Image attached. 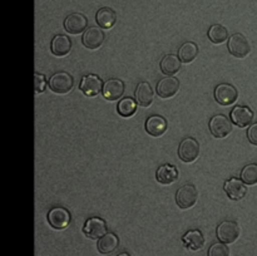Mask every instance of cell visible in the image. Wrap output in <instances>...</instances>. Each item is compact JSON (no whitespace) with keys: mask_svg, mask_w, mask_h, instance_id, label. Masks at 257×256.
<instances>
[{"mask_svg":"<svg viewBox=\"0 0 257 256\" xmlns=\"http://www.w3.org/2000/svg\"><path fill=\"white\" fill-rule=\"evenodd\" d=\"M227 48L230 54L235 58H238V59L246 58L251 52L250 43L246 39L245 35L241 34V33H235L228 38Z\"/></svg>","mask_w":257,"mask_h":256,"instance_id":"cell-1","label":"cell"},{"mask_svg":"<svg viewBox=\"0 0 257 256\" xmlns=\"http://www.w3.org/2000/svg\"><path fill=\"white\" fill-rule=\"evenodd\" d=\"M48 85H49L50 90L57 94H65L72 90L73 85H74V79L69 73L57 72L48 80Z\"/></svg>","mask_w":257,"mask_h":256,"instance_id":"cell-2","label":"cell"},{"mask_svg":"<svg viewBox=\"0 0 257 256\" xmlns=\"http://www.w3.org/2000/svg\"><path fill=\"white\" fill-rule=\"evenodd\" d=\"M197 197V188L191 183H187V185H183L182 187L178 188L177 193H176V203L181 210H187L195 205Z\"/></svg>","mask_w":257,"mask_h":256,"instance_id":"cell-3","label":"cell"},{"mask_svg":"<svg viewBox=\"0 0 257 256\" xmlns=\"http://www.w3.org/2000/svg\"><path fill=\"white\" fill-rule=\"evenodd\" d=\"M216 233H217V237L221 242L232 243L240 236V226L235 221L226 220L217 226Z\"/></svg>","mask_w":257,"mask_h":256,"instance_id":"cell-4","label":"cell"},{"mask_svg":"<svg viewBox=\"0 0 257 256\" xmlns=\"http://www.w3.org/2000/svg\"><path fill=\"white\" fill-rule=\"evenodd\" d=\"M178 156L186 163L193 162L200 156V143L193 137H187L180 143Z\"/></svg>","mask_w":257,"mask_h":256,"instance_id":"cell-5","label":"cell"},{"mask_svg":"<svg viewBox=\"0 0 257 256\" xmlns=\"http://www.w3.org/2000/svg\"><path fill=\"white\" fill-rule=\"evenodd\" d=\"M211 131V135L215 138H225L232 131V123L231 119H228L226 115L223 114H216L211 118L210 124H208Z\"/></svg>","mask_w":257,"mask_h":256,"instance_id":"cell-6","label":"cell"},{"mask_svg":"<svg viewBox=\"0 0 257 256\" xmlns=\"http://www.w3.org/2000/svg\"><path fill=\"white\" fill-rule=\"evenodd\" d=\"M215 99L221 105H230L237 100L238 93L237 89L232 84L228 83H221L215 88Z\"/></svg>","mask_w":257,"mask_h":256,"instance_id":"cell-7","label":"cell"},{"mask_svg":"<svg viewBox=\"0 0 257 256\" xmlns=\"http://www.w3.org/2000/svg\"><path fill=\"white\" fill-rule=\"evenodd\" d=\"M70 220H72V216H70L69 211L64 207H60V206L53 207L48 212V222L55 230L65 228L70 223Z\"/></svg>","mask_w":257,"mask_h":256,"instance_id":"cell-8","label":"cell"},{"mask_svg":"<svg viewBox=\"0 0 257 256\" xmlns=\"http://www.w3.org/2000/svg\"><path fill=\"white\" fill-rule=\"evenodd\" d=\"M108 227L107 222L100 217H90L85 221L84 226H83V232L87 237L97 240L104 236L107 233Z\"/></svg>","mask_w":257,"mask_h":256,"instance_id":"cell-9","label":"cell"},{"mask_svg":"<svg viewBox=\"0 0 257 256\" xmlns=\"http://www.w3.org/2000/svg\"><path fill=\"white\" fill-rule=\"evenodd\" d=\"M88 27V19L82 13H72L64 19V29L69 34L77 35L84 32Z\"/></svg>","mask_w":257,"mask_h":256,"instance_id":"cell-10","label":"cell"},{"mask_svg":"<svg viewBox=\"0 0 257 256\" xmlns=\"http://www.w3.org/2000/svg\"><path fill=\"white\" fill-rule=\"evenodd\" d=\"M104 32L102 30V28L97 27H90L89 29H87L83 34L82 43L85 48L90 50H94L100 48V45L104 43Z\"/></svg>","mask_w":257,"mask_h":256,"instance_id":"cell-11","label":"cell"},{"mask_svg":"<svg viewBox=\"0 0 257 256\" xmlns=\"http://www.w3.org/2000/svg\"><path fill=\"white\" fill-rule=\"evenodd\" d=\"M180 89V80L177 78L172 77H166L162 78L160 82L157 83V88H156V92L163 99H167V98L173 97L176 93Z\"/></svg>","mask_w":257,"mask_h":256,"instance_id":"cell-12","label":"cell"},{"mask_svg":"<svg viewBox=\"0 0 257 256\" xmlns=\"http://www.w3.org/2000/svg\"><path fill=\"white\" fill-rule=\"evenodd\" d=\"M79 89L88 97H94V95L99 94L100 90H103L102 79L95 74L84 75L80 80Z\"/></svg>","mask_w":257,"mask_h":256,"instance_id":"cell-13","label":"cell"},{"mask_svg":"<svg viewBox=\"0 0 257 256\" xmlns=\"http://www.w3.org/2000/svg\"><path fill=\"white\" fill-rule=\"evenodd\" d=\"M253 119V112L247 105H236L231 110V120L238 127L243 128L251 124Z\"/></svg>","mask_w":257,"mask_h":256,"instance_id":"cell-14","label":"cell"},{"mask_svg":"<svg viewBox=\"0 0 257 256\" xmlns=\"http://www.w3.org/2000/svg\"><path fill=\"white\" fill-rule=\"evenodd\" d=\"M102 93L107 100L120 99V97L124 93V83H123V80L117 79V78L108 79L103 84Z\"/></svg>","mask_w":257,"mask_h":256,"instance_id":"cell-15","label":"cell"},{"mask_svg":"<svg viewBox=\"0 0 257 256\" xmlns=\"http://www.w3.org/2000/svg\"><path fill=\"white\" fill-rule=\"evenodd\" d=\"M223 190H225L226 195L231 198V200H241V198L245 197L246 192H247V188H246L245 182L242 180H238V178H230L225 182L223 186Z\"/></svg>","mask_w":257,"mask_h":256,"instance_id":"cell-16","label":"cell"},{"mask_svg":"<svg viewBox=\"0 0 257 256\" xmlns=\"http://www.w3.org/2000/svg\"><path fill=\"white\" fill-rule=\"evenodd\" d=\"M136 100L141 107H150L155 99V92H153L152 85L148 82H141L136 88Z\"/></svg>","mask_w":257,"mask_h":256,"instance_id":"cell-17","label":"cell"},{"mask_svg":"<svg viewBox=\"0 0 257 256\" xmlns=\"http://www.w3.org/2000/svg\"><path fill=\"white\" fill-rule=\"evenodd\" d=\"M50 49L55 57H65V55L69 54L70 49H72V40L64 34L55 35L52 39Z\"/></svg>","mask_w":257,"mask_h":256,"instance_id":"cell-18","label":"cell"},{"mask_svg":"<svg viewBox=\"0 0 257 256\" xmlns=\"http://www.w3.org/2000/svg\"><path fill=\"white\" fill-rule=\"evenodd\" d=\"M167 130V120L162 115H151L146 120V131L152 137H160Z\"/></svg>","mask_w":257,"mask_h":256,"instance_id":"cell-19","label":"cell"},{"mask_svg":"<svg viewBox=\"0 0 257 256\" xmlns=\"http://www.w3.org/2000/svg\"><path fill=\"white\" fill-rule=\"evenodd\" d=\"M156 178L162 185H170L173 183L178 178V170L176 166L173 165H162L158 167L157 172H156Z\"/></svg>","mask_w":257,"mask_h":256,"instance_id":"cell-20","label":"cell"},{"mask_svg":"<svg viewBox=\"0 0 257 256\" xmlns=\"http://www.w3.org/2000/svg\"><path fill=\"white\" fill-rule=\"evenodd\" d=\"M95 20L102 29H110L117 22V14L114 10L108 7L100 8L95 15Z\"/></svg>","mask_w":257,"mask_h":256,"instance_id":"cell-21","label":"cell"},{"mask_svg":"<svg viewBox=\"0 0 257 256\" xmlns=\"http://www.w3.org/2000/svg\"><path fill=\"white\" fill-rule=\"evenodd\" d=\"M183 243L187 248L190 250H200L205 245V237H203V233L200 230H190L183 235L182 237Z\"/></svg>","mask_w":257,"mask_h":256,"instance_id":"cell-22","label":"cell"},{"mask_svg":"<svg viewBox=\"0 0 257 256\" xmlns=\"http://www.w3.org/2000/svg\"><path fill=\"white\" fill-rule=\"evenodd\" d=\"M118 245H119V238H118V236L113 232H107L104 236H102L99 238V241L97 243V247L100 253L107 255V253L113 252L118 247Z\"/></svg>","mask_w":257,"mask_h":256,"instance_id":"cell-23","label":"cell"},{"mask_svg":"<svg viewBox=\"0 0 257 256\" xmlns=\"http://www.w3.org/2000/svg\"><path fill=\"white\" fill-rule=\"evenodd\" d=\"M181 59L180 57L175 54H167L162 58L160 63L161 72L166 75H173L181 69Z\"/></svg>","mask_w":257,"mask_h":256,"instance_id":"cell-24","label":"cell"},{"mask_svg":"<svg viewBox=\"0 0 257 256\" xmlns=\"http://www.w3.org/2000/svg\"><path fill=\"white\" fill-rule=\"evenodd\" d=\"M198 55V47L193 42H186L178 49V57L182 63H191Z\"/></svg>","mask_w":257,"mask_h":256,"instance_id":"cell-25","label":"cell"},{"mask_svg":"<svg viewBox=\"0 0 257 256\" xmlns=\"http://www.w3.org/2000/svg\"><path fill=\"white\" fill-rule=\"evenodd\" d=\"M117 110L119 113V115H122V117H132L136 113V110H137V103H136V100L133 98L125 97L119 100V103L117 105Z\"/></svg>","mask_w":257,"mask_h":256,"instance_id":"cell-26","label":"cell"},{"mask_svg":"<svg viewBox=\"0 0 257 256\" xmlns=\"http://www.w3.org/2000/svg\"><path fill=\"white\" fill-rule=\"evenodd\" d=\"M208 38L215 44H221V43L226 42L228 38V32L223 25L215 24L208 29Z\"/></svg>","mask_w":257,"mask_h":256,"instance_id":"cell-27","label":"cell"},{"mask_svg":"<svg viewBox=\"0 0 257 256\" xmlns=\"http://www.w3.org/2000/svg\"><path fill=\"white\" fill-rule=\"evenodd\" d=\"M241 180L246 185H256L257 183V165L256 163H250L246 165L241 171Z\"/></svg>","mask_w":257,"mask_h":256,"instance_id":"cell-28","label":"cell"},{"mask_svg":"<svg viewBox=\"0 0 257 256\" xmlns=\"http://www.w3.org/2000/svg\"><path fill=\"white\" fill-rule=\"evenodd\" d=\"M208 256H230V248L223 242H215L208 248Z\"/></svg>","mask_w":257,"mask_h":256,"instance_id":"cell-29","label":"cell"},{"mask_svg":"<svg viewBox=\"0 0 257 256\" xmlns=\"http://www.w3.org/2000/svg\"><path fill=\"white\" fill-rule=\"evenodd\" d=\"M45 84H47V80H45L44 75L39 74V73H35V74H34V89H35V93L44 92Z\"/></svg>","mask_w":257,"mask_h":256,"instance_id":"cell-30","label":"cell"},{"mask_svg":"<svg viewBox=\"0 0 257 256\" xmlns=\"http://www.w3.org/2000/svg\"><path fill=\"white\" fill-rule=\"evenodd\" d=\"M247 138L250 143H252L253 146H257V123H253V124L248 127Z\"/></svg>","mask_w":257,"mask_h":256,"instance_id":"cell-31","label":"cell"},{"mask_svg":"<svg viewBox=\"0 0 257 256\" xmlns=\"http://www.w3.org/2000/svg\"><path fill=\"white\" fill-rule=\"evenodd\" d=\"M117 256H131V255L128 252H120V253H118Z\"/></svg>","mask_w":257,"mask_h":256,"instance_id":"cell-32","label":"cell"}]
</instances>
